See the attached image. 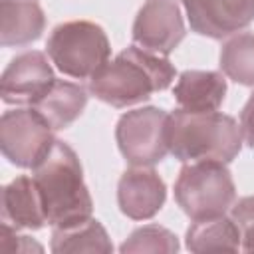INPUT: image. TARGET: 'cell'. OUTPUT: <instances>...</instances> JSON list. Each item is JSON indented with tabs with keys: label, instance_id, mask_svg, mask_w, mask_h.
<instances>
[{
	"label": "cell",
	"instance_id": "5b68a950",
	"mask_svg": "<svg viewBox=\"0 0 254 254\" xmlns=\"http://www.w3.org/2000/svg\"><path fill=\"white\" fill-rule=\"evenodd\" d=\"M52 64L67 77L91 79L111 56L105 30L87 20H71L58 24L46 44Z\"/></svg>",
	"mask_w": 254,
	"mask_h": 254
},
{
	"label": "cell",
	"instance_id": "5bb4252c",
	"mask_svg": "<svg viewBox=\"0 0 254 254\" xmlns=\"http://www.w3.org/2000/svg\"><path fill=\"white\" fill-rule=\"evenodd\" d=\"M87 105V91L79 83L54 79L50 87L30 105L34 107L54 131L67 129L85 109Z\"/></svg>",
	"mask_w": 254,
	"mask_h": 254
},
{
	"label": "cell",
	"instance_id": "2e32d148",
	"mask_svg": "<svg viewBox=\"0 0 254 254\" xmlns=\"http://www.w3.org/2000/svg\"><path fill=\"white\" fill-rule=\"evenodd\" d=\"M52 252H113V244L103 228V224L95 218H85L69 226H58L52 230Z\"/></svg>",
	"mask_w": 254,
	"mask_h": 254
},
{
	"label": "cell",
	"instance_id": "ba28073f",
	"mask_svg": "<svg viewBox=\"0 0 254 254\" xmlns=\"http://www.w3.org/2000/svg\"><path fill=\"white\" fill-rule=\"evenodd\" d=\"M187 28L177 0H147L133 22V44L159 54L169 56L183 40Z\"/></svg>",
	"mask_w": 254,
	"mask_h": 254
},
{
	"label": "cell",
	"instance_id": "30bf717a",
	"mask_svg": "<svg viewBox=\"0 0 254 254\" xmlns=\"http://www.w3.org/2000/svg\"><path fill=\"white\" fill-rule=\"evenodd\" d=\"M190 30L212 40L230 38L254 22V0H183Z\"/></svg>",
	"mask_w": 254,
	"mask_h": 254
},
{
	"label": "cell",
	"instance_id": "ffe728a7",
	"mask_svg": "<svg viewBox=\"0 0 254 254\" xmlns=\"http://www.w3.org/2000/svg\"><path fill=\"white\" fill-rule=\"evenodd\" d=\"M230 216L240 230V250L254 252V194L236 200L230 208Z\"/></svg>",
	"mask_w": 254,
	"mask_h": 254
},
{
	"label": "cell",
	"instance_id": "ac0fdd59",
	"mask_svg": "<svg viewBox=\"0 0 254 254\" xmlns=\"http://www.w3.org/2000/svg\"><path fill=\"white\" fill-rule=\"evenodd\" d=\"M222 73L246 87L254 85V34L238 32L230 36L220 50Z\"/></svg>",
	"mask_w": 254,
	"mask_h": 254
},
{
	"label": "cell",
	"instance_id": "e0dca14e",
	"mask_svg": "<svg viewBox=\"0 0 254 254\" xmlns=\"http://www.w3.org/2000/svg\"><path fill=\"white\" fill-rule=\"evenodd\" d=\"M187 248L190 252H236L240 250V230L226 214L192 220L187 230Z\"/></svg>",
	"mask_w": 254,
	"mask_h": 254
},
{
	"label": "cell",
	"instance_id": "7402d4cb",
	"mask_svg": "<svg viewBox=\"0 0 254 254\" xmlns=\"http://www.w3.org/2000/svg\"><path fill=\"white\" fill-rule=\"evenodd\" d=\"M240 129H242L244 143L254 149V93L248 97V101L242 107V113H240Z\"/></svg>",
	"mask_w": 254,
	"mask_h": 254
},
{
	"label": "cell",
	"instance_id": "277c9868",
	"mask_svg": "<svg viewBox=\"0 0 254 254\" xmlns=\"http://www.w3.org/2000/svg\"><path fill=\"white\" fill-rule=\"evenodd\" d=\"M175 200L190 220L226 214L236 202V187L226 163H185L175 183Z\"/></svg>",
	"mask_w": 254,
	"mask_h": 254
},
{
	"label": "cell",
	"instance_id": "d6986e66",
	"mask_svg": "<svg viewBox=\"0 0 254 254\" xmlns=\"http://www.w3.org/2000/svg\"><path fill=\"white\" fill-rule=\"evenodd\" d=\"M123 254L131 252H177L179 240L177 236L159 224H147L129 234V238L119 248Z\"/></svg>",
	"mask_w": 254,
	"mask_h": 254
},
{
	"label": "cell",
	"instance_id": "7c38bea8",
	"mask_svg": "<svg viewBox=\"0 0 254 254\" xmlns=\"http://www.w3.org/2000/svg\"><path fill=\"white\" fill-rule=\"evenodd\" d=\"M2 222L16 230H40L48 224L44 202L32 177L20 175L2 189Z\"/></svg>",
	"mask_w": 254,
	"mask_h": 254
},
{
	"label": "cell",
	"instance_id": "8fae6325",
	"mask_svg": "<svg viewBox=\"0 0 254 254\" xmlns=\"http://www.w3.org/2000/svg\"><path fill=\"white\" fill-rule=\"evenodd\" d=\"M167 200L165 181L151 167H131L117 183L119 210L131 220L153 218Z\"/></svg>",
	"mask_w": 254,
	"mask_h": 254
},
{
	"label": "cell",
	"instance_id": "8992f818",
	"mask_svg": "<svg viewBox=\"0 0 254 254\" xmlns=\"http://www.w3.org/2000/svg\"><path fill=\"white\" fill-rule=\"evenodd\" d=\"M169 115L161 107H137L119 117L115 141L131 167H153L169 155Z\"/></svg>",
	"mask_w": 254,
	"mask_h": 254
},
{
	"label": "cell",
	"instance_id": "6da1fadb",
	"mask_svg": "<svg viewBox=\"0 0 254 254\" xmlns=\"http://www.w3.org/2000/svg\"><path fill=\"white\" fill-rule=\"evenodd\" d=\"M175 75L177 71L167 56L129 46L89 79V93L111 107L123 109L165 91Z\"/></svg>",
	"mask_w": 254,
	"mask_h": 254
},
{
	"label": "cell",
	"instance_id": "3957f363",
	"mask_svg": "<svg viewBox=\"0 0 254 254\" xmlns=\"http://www.w3.org/2000/svg\"><path fill=\"white\" fill-rule=\"evenodd\" d=\"M169 153L181 163H230L242 149L240 123L220 111L192 113L177 109L169 115Z\"/></svg>",
	"mask_w": 254,
	"mask_h": 254
},
{
	"label": "cell",
	"instance_id": "9c48e42d",
	"mask_svg": "<svg viewBox=\"0 0 254 254\" xmlns=\"http://www.w3.org/2000/svg\"><path fill=\"white\" fill-rule=\"evenodd\" d=\"M48 54L28 50L10 60L0 77V95L8 105H32L56 79Z\"/></svg>",
	"mask_w": 254,
	"mask_h": 254
},
{
	"label": "cell",
	"instance_id": "4fadbf2b",
	"mask_svg": "<svg viewBox=\"0 0 254 254\" xmlns=\"http://www.w3.org/2000/svg\"><path fill=\"white\" fill-rule=\"evenodd\" d=\"M175 101L179 109L192 113L218 111L226 97V79L220 71L187 69L179 75L175 89Z\"/></svg>",
	"mask_w": 254,
	"mask_h": 254
},
{
	"label": "cell",
	"instance_id": "7a4b0ae2",
	"mask_svg": "<svg viewBox=\"0 0 254 254\" xmlns=\"http://www.w3.org/2000/svg\"><path fill=\"white\" fill-rule=\"evenodd\" d=\"M32 179L52 228L69 226L91 216L93 200L83 181L81 163L67 143L56 139L50 153L32 169Z\"/></svg>",
	"mask_w": 254,
	"mask_h": 254
},
{
	"label": "cell",
	"instance_id": "52a82bcc",
	"mask_svg": "<svg viewBox=\"0 0 254 254\" xmlns=\"http://www.w3.org/2000/svg\"><path fill=\"white\" fill-rule=\"evenodd\" d=\"M56 143L52 125L34 107H16L0 117L2 155L20 169H34Z\"/></svg>",
	"mask_w": 254,
	"mask_h": 254
},
{
	"label": "cell",
	"instance_id": "9a60e30c",
	"mask_svg": "<svg viewBox=\"0 0 254 254\" xmlns=\"http://www.w3.org/2000/svg\"><path fill=\"white\" fill-rule=\"evenodd\" d=\"M46 28V16L36 0L0 2V44L18 48L36 42Z\"/></svg>",
	"mask_w": 254,
	"mask_h": 254
},
{
	"label": "cell",
	"instance_id": "44dd1931",
	"mask_svg": "<svg viewBox=\"0 0 254 254\" xmlns=\"http://www.w3.org/2000/svg\"><path fill=\"white\" fill-rule=\"evenodd\" d=\"M0 250L2 252H42L44 246L32 240L30 236H22L16 232V228L2 222L0 228Z\"/></svg>",
	"mask_w": 254,
	"mask_h": 254
}]
</instances>
